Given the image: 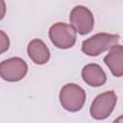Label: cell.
Listing matches in <instances>:
<instances>
[{"instance_id":"6","label":"cell","mask_w":123,"mask_h":123,"mask_svg":"<svg viewBox=\"0 0 123 123\" xmlns=\"http://www.w3.org/2000/svg\"><path fill=\"white\" fill-rule=\"evenodd\" d=\"M70 22L76 32L86 35L93 28V14L87 8L77 6L70 12Z\"/></svg>"},{"instance_id":"8","label":"cell","mask_w":123,"mask_h":123,"mask_svg":"<svg viewBox=\"0 0 123 123\" xmlns=\"http://www.w3.org/2000/svg\"><path fill=\"white\" fill-rule=\"evenodd\" d=\"M83 80L91 86H100L106 83L107 77L103 69L96 63H89L83 68Z\"/></svg>"},{"instance_id":"5","label":"cell","mask_w":123,"mask_h":123,"mask_svg":"<svg viewBox=\"0 0 123 123\" xmlns=\"http://www.w3.org/2000/svg\"><path fill=\"white\" fill-rule=\"evenodd\" d=\"M27 64L20 58H12L6 60L0 64L1 77L9 82L21 80L27 73Z\"/></svg>"},{"instance_id":"9","label":"cell","mask_w":123,"mask_h":123,"mask_svg":"<svg viewBox=\"0 0 123 123\" xmlns=\"http://www.w3.org/2000/svg\"><path fill=\"white\" fill-rule=\"evenodd\" d=\"M28 55L34 62L37 64H43L48 62L50 58V52L46 45L40 39H34L28 45Z\"/></svg>"},{"instance_id":"7","label":"cell","mask_w":123,"mask_h":123,"mask_svg":"<svg viewBox=\"0 0 123 123\" xmlns=\"http://www.w3.org/2000/svg\"><path fill=\"white\" fill-rule=\"evenodd\" d=\"M104 62L115 77L123 76V46H113L110 53L105 56Z\"/></svg>"},{"instance_id":"10","label":"cell","mask_w":123,"mask_h":123,"mask_svg":"<svg viewBox=\"0 0 123 123\" xmlns=\"http://www.w3.org/2000/svg\"><path fill=\"white\" fill-rule=\"evenodd\" d=\"M112 123H123V115H121L118 118H116Z\"/></svg>"},{"instance_id":"2","label":"cell","mask_w":123,"mask_h":123,"mask_svg":"<svg viewBox=\"0 0 123 123\" xmlns=\"http://www.w3.org/2000/svg\"><path fill=\"white\" fill-rule=\"evenodd\" d=\"M60 101L66 111H78L85 104L86 92L81 86L75 84H67L61 89Z\"/></svg>"},{"instance_id":"3","label":"cell","mask_w":123,"mask_h":123,"mask_svg":"<svg viewBox=\"0 0 123 123\" xmlns=\"http://www.w3.org/2000/svg\"><path fill=\"white\" fill-rule=\"evenodd\" d=\"M49 37L56 47L62 49L72 47L76 41L75 30L70 25L63 22H59L51 26Z\"/></svg>"},{"instance_id":"4","label":"cell","mask_w":123,"mask_h":123,"mask_svg":"<svg viewBox=\"0 0 123 123\" xmlns=\"http://www.w3.org/2000/svg\"><path fill=\"white\" fill-rule=\"evenodd\" d=\"M115 104L116 95L114 91H106L94 99L90 107V114L97 120L105 119L111 113Z\"/></svg>"},{"instance_id":"1","label":"cell","mask_w":123,"mask_h":123,"mask_svg":"<svg viewBox=\"0 0 123 123\" xmlns=\"http://www.w3.org/2000/svg\"><path fill=\"white\" fill-rule=\"evenodd\" d=\"M119 41V36L100 33L92 36L82 43V51L87 56H98L102 52L112 48Z\"/></svg>"}]
</instances>
